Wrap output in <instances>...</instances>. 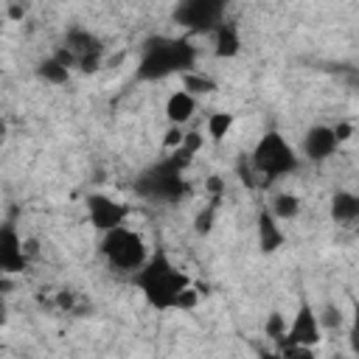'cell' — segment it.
<instances>
[{"label":"cell","mask_w":359,"mask_h":359,"mask_svg":"<svg viewBox=\"0 0 359 359\" xmlns=\"http://www.w3.org/2000/svg\"><path fill=\"white\" fill-rule=\"evenodd\" d=\"M137 289L143 292L146 303L157 311H177L180 294L191 286V278L171 264L165 252L149 255V261L132 275Z\"/></svg>","instance_id":"1"},{"label":"cell","mask_w":359,"mask_h":359,"mask_svg":"<svg viewBox=\"0 0 359 359\" xmlns=\"http://www.w3.org/2000/svg\"><path fill=\"white\" fill-rule=\"evenodd\" d=\"M196 62V48L182 39V36H149L140 48L137 70L135 76L140 81H160L174 73H188L194 70Z\"/></svg>","instance_id":"2"},{"label":"cell","mask_w":359,"mask_h":359,"mask_svg":"<svg viewBox=\"0 0 359 359\" xmlns=\"http://www.w3.org/2000/svg\"><path fill=\"white\" fill-rule=\"evenodd\" d=\"M250 160L258 171L261 180H280V177H289L297 171V154L294 149L289 146V140L280 135V132H266L258 137V143L252 146L250 151Z\"/></svg>","instance_id":"3"},{"label":"cell","mask_w":359,"mask_h":359,"mask_svg":"<svg viewBox=\"0 0 359 359\" xmlns=\"http://www.w3.org/2000/svg\"><path fill=\"white\" fill-rule=\"evenodd\" d=\"M101 252L109 261V266H115L118 272H129V275H135L149 261V250H146L143 236L129 230V227H123V224L109 230V233H104Z\"/></svg>","instance_id":"4"},{"label":"cell","mask_w":359,"mask_h":359,"mask_svg":"<svg viewBox=\"0 0 359 359\" xmlns=\"http://www.w3.org/2000/svg\"><path fill=\"white\" fill-rule=\"evenodd\" d=\"M182 165H177L171 157H163L160 163H154L151 168H146L137 180H135V191L146 199H157V202H177L185 194V180H182Z\"/></svg>","instance_id":"5"},{"label":"cell","mask_w":359,"mask_h":359,"mask_svg":"<svg viewBox=\"0 0 359 359\" xmlns=\"http://www.w3.org/2000/svg\"><path fill=\"white\" fill-rule=\"evenodd\" d=\"M227 0H177L174 20L196 34H213L224 22Z\"/></svg>","instance_id":"6"},{"label":"cell","mask_w":359,"mask_h":359,"mask_svg":"<svg viewBox=\"0 0 359 359\" xmlns=\"http://www.w3.org/2000/svg\"><path fill=\"white\" fill-rule=\"evenodd\" d=\"M65 45L73 50V56H76V67H79L81 73H95V70L101 67L104 45H101V39H98L93 31L73 25V28L65 34Z\"/></svg>","instance_id":"7"},{"label":"cell","mask_w":359,"mask_h":359,"mask_svg":"<svg viewBox=\"0 0 359 359\" xmlns=\"http://www.w3.org/2000/svg\"><path fill=\"white\" fill-rule=\"evenodd\" d=\"M323 339V323H320V314L314 311L311 303H300L289 328H286V337L280 342H292V345H300V348H314L317 342Z\"/></svg>","instance_id":"8"},{"label":"cell","mask_w":359,"mask_h":359,"mask_svg":"<svg viewBox=\"0 0 359 359\" xmlns=\"http://www.w3.org/2000/svg\"><path fill=\"white\" fill-rule=\"evenodd\" d=\"M87 216H90V224L101 233H109L115 227H121L129 216V205L112 199V196H104V194H90L87 196Z\"/></svg>","instance_id":"9"},{"label":"cell","mask_w":359,"mask_h":359,"mask_svg":"<svg viewBox=\"0 0 359 359\" xmlns=\"http://www.w3.org/2000/svg\"><path fill=\"white\" fill-rule=\"evenodd\" d=\"M25 266H28V247H25V241L20 238L14 224H3L0 227V272L17 275Z\"/></svg>","instance_id":"10"},{"label":"cell","mask_w":359,"mask_h":359,"mask_svg":"<svg viewBox=\"0 0 359 359\" xmlns=\"http://www.w3.org/2000/svg\"><path fill=\"white\" fill-rule=\"evenodd\" d=\"M300 149H303V154H306L311 163H323V160H328V157L339 149V140H337L334 126H325V123L309 126L306 135H303Z\"/></svg>","instance_id":"11"},{"label":"cell","mask_w":359,"mask_h":359,"mask_svg":"<svg viewBox=\"0 0 359 359\" xmlns=\"http://www.w3.org/2000/svg\"><path fill=\"white\" fill-rule=\"evenodd\" d=\"M196 112V95L188 93V90H174L168 98H165V118L168 123L174 126H185Z\"/></svg>","instance_id":"12"},{"label":"cell","mask_w":359,"mask_h":359,"mask_svg":"<svg viewBox=\"0 0 359 359\" xmlns=\"http://www.w3.org/2000/svg\"><path fill=\"white\" fill-rule=\"evenodd\" d=\"M258 247H261V252H275V250H280V244H283V230H280V224H278V216L269 210V208H264L261 213H258Z\"/></svg>","instance_id":"13"},{"label":"cell","mask_w":359,"mask_h":359,"mask_svg":"<svg viewBox=\"0 0 359 359\" xmlns=\"http://www.w3.org/2000/svg\"><path fill=\"white\" fill-rule=\"evenodd\" d=\"M213 53L219 59H233V56L241 53V34H238V28L230 20H224L213 31Z\"/></svg>","instance_id":"14"},{"label":"cell","mask_w":359,"mask_h":359,"mask_svg":"<svg viewBox=\"0 0 359 359\" xmlns=\"http://www.w3.org/2000/svg\"><path fill=\"white\" fill-rule=\"evenodd\" d=\"M328 213L334 222L339 224H351L359 219V194L353 191H337L331 196V205H328Z\"/></svg>","instance_id":"15"},{"label":"cell","mask_w":359,"mask_h":359,"mask_svg":"<svg viewBox=\"0 0 359 359\" xmlns=\"http://www.w3.org/2000/svg\"><path fill=\"white\" fill-rule=\"evenodd\" d=\"M36 76L42 79V81H48V84H67L70 81V67L65 65V62H59L53 53L50 56H45L39 65H36Z\"/></svg>","instance_id":"16"},{"label":"cell","mask_w":359,"mask_h":359,"mask_svg":"<svg viewBox=\"0 0 359 359\" xmlns=\"http://www.w3.org/2000/svg\"><path fill=\"white\" fill-rule=\"evenodd\" d=\"M300 196L297 194H289V191H283V194H275L272 196V205H269V210L278 216V222H292V219H297L300 216Z\"/></svg>","instance_id":"17"},{"label":"cell","mask_w":359,"mask_h":359,"mask_svg":"<svg viewBox=\"0 0 359 359\" xmlns=\"http://www.w3.org/2000/svg\"><path fill=\"white\" fill-rule=\"evenodd\" d=\"M233 123H236V115H233V112H224V109L210 112V115H208V123H205V135H208L213 143H222V140L230 135Z\"/></svg>","instance_id":"18"},{"label":"cell","mask_w":359,"mask_h":359,"mask_svg":"<svg viewBox=\"0 0 359 359\" xmlns=\"http://www.w3.org/2000/svg\"><path fill=\"white\" fill-rule=\"evenodd\" d=\"M182 90H188V93H194V95L199 98V95L216 93V81H213L210 76H205V73L188 70V73H182Z\"/></svg>","instance_id":"19"},{"label":"cell","mask_w":359,"mask_h":359,"mask_svg":"<svg viewBox=\"0 0 359 359\" xmlns=\"http://www.w3.org/2000/svg\"><path fill=\"white\" fill-rule=\"evenodd\" d=\"M216 208H219V205L208 202V205L196 213V219H194V230H196L199 236H208V233L213 230V224H216Z\"/></svg>","instance_id":"20"},{"label":"cell","mask_w":359,"mask_h":359,"mask_svg":"<svg viewBox=\"0 0 359 359\" xmlns=\"http://www.w3.org/2000/svg\"><path fill=\"white\" fill-rule=\"evenodd\" d=\"M286 328H289V323L283 320V314L280 311H272L269 320H266V337L275 339V342H280L286 337Z\"/></svg>","instance_id":"21"},{"label":"cell","mask_w":359,"mask_h":359,"mask_svg":"<svg viewBox=\"0 0 359 359\" xmlns=\"http://www.w3.org/2000/svg\"><path fill=\"white\" fill-rule=\"evenodd\" d=\"M320 314V323H323V331H334V328H339L342 325V311L334 306V303H328V306H323V311H317Z\"/></svg>","instance_id":"22"},{"label":"cell","mask_w":359,"mask_h":359,"mask_svg":"<svg viewBox=\"0 0 359 359\" xmlns=\"http://www.w3.org/2000/svg\"><path fill=\"white\" fill-rule=\"evenodd\" d=\"M205 188H208V196H210V202H213V205H219V199L224 196V180L213 174V177H208Z\"/></svg>","instance_id":"23"},{"label":"cell","mask_w":359,"mask_h":359,"mask_svg":"<svg viewBox=\"0 0 359 359\" xmlns=\"http://www.w3.org/2000/svg\"><path fill=\"white\" fill-rule=\"evenodd\" d=\"M351 351L359 356V303H353V317H351V331H348Z\"/></svg>","instance_id":"24"},{"label":"cell","mask_w":359,"mask_h":359,"mask_svg":"<svg viewBox=\"0 0 359 359\" xmlns=\"http://www.w3.org/2000/svg\"><path fill=\"white\" fill-rule=\"evenodd\" d=\"M202 143H205V137H202V132H196V129L185 132V137H182V146H185L191 154H196V151L202 149Z\"/></svg>","instance_id":"25"},{"label":"cell","mask_w":359,"mask_h":359,"mask_svg":"<svg viewBox=\"0 0 359 359\" xmlns=\"http://www.w3.org/2000/svg\"><path fill=\"white\" fill-rule=\"evenodd\" d=\"M56 306H59V309H65V311H73V309H76V294H73V292H67V289H65V292H59V294H56Z\"/></svg>","instance_id":"26"},{"label":"cell","mask_w":359,"mask_h":359,"mask_svg":"<svg viewBox=\"0 0 359 359\" xmlns=\"http://www.w3.org/2000/svg\"><path fill=\"white\" fill-rule=\"evenodd\" d=\"M334 132H337V140H339V143H345V140H351V135H353V123L342 121V123H337V126H334Z\"/></svg>","instance_id":"27"}]
</instances>
